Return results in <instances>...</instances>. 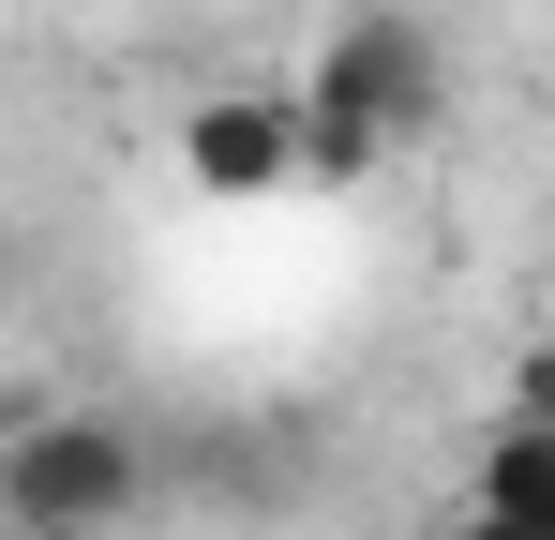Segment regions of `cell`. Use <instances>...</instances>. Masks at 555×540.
<instances>
[{
  "instance_id": "cell-1",
  "label": "cell",
  "mask_w": 555,
  "mask_h": 540,
  "mask_svg": "<svg viewBox=\"0 0 555 540\" xmlns=\"http://www.w3.org/2000/svg\"><path fill=\"white\" fill-rule=\"evenodd\" d=\"M451 105V46L421 0H346L300 61V136H315V180H375L390 151H421Z\"/></svg>"
},
{
  "instance_id": "cell-2",
  "label": "cell",
  "mask_w": 555,
  "mask_h": 540,
  "mask_svg": "<svg viewBox=\"0 0 555 540\" xmlns=\"http://www.w3.org/2000/svg\"><path fill=\"white\" fill-rule=\"evenodd\" d=\"M151 511V436L120 406H30L0 436V526L15 540H120Z\"/></svg>"
},
{
  "instance_id": "cell-3",
  "label": "cell",
  "mask_w": 555,
  "mask_h": 540,
  "mask_svg": "<svg viewBox=\"0 0 555 540\" xmlns=\"http://www.w3.org/2000/svg\"><path fill=\"white\" fill-rule=\"evenodd\" d=\"M181 180L210 195V210H256V195H285V180H315V136H300V76L285 90H195L181 105Z\"/></svg>"
},
{
  "instance_id": "cell-4",
  "label": "cell",
  "mask_w": 555,
  "mask_h": 540,
  "mask_svg": "<svg viewBox=\"0 0 555 540\" xmlns=\"http://www.w3.org/2000/svg\"><path fill=\"white\" fill-rule=\"evenodd\" d=\"M465 526H495V540H555V406H511L495 436L465 450Z\"/></svg>"
},
{
  "instance_id": "cell-5",
  "label": "cell",
  "mask_w": 555,
  "mask_h": 540,
  "mask_svg": "<svg viewBox=\"0 0 555 540\" xmlns=\"http://www.w3.org/2000/svg\"><path fill=\"white\" fill-rule=\"evenodd\" d=\"M451 540H495V526H451Z\"/></svg>"
}]
</instances>
